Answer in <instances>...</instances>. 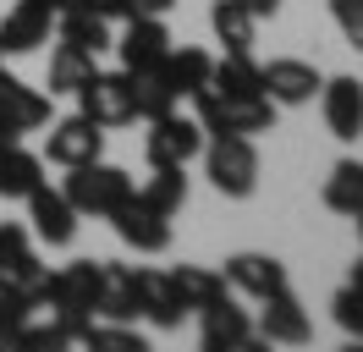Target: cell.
<instances>
[{"label":"cell","instance_id":"obj_15","mask_svg":"<svg viewBox=\"0 0 363 352\" xmlns=\"http://www.w3.org/2000/svg\"><path fill=\"white\" fill-rule=\"evenodd\" d=\"M45 121H50V99L0 66V127H11L17 138H23V132L45 127Z\"/></svg>","mask_w":363,"mask_h":352},{"label":"cell","instance_id":"obj_25","mask_svg":"<svg viewBox=\"0 0 363 352\" xmlns=\"http://www.w3.org/2000/svg\"><path fill=\"white\" fill-rule=\"evenodd\" d=\"M39 182H45V160L39 154H28L23 143L0 154V198H28Z\"/></svg>","mask_w":363,"mask_h":352},{"label":"cell","instance_id":"obj_39","mask_svg":"<svg viewBox=\"0 0 363 352\" xmlns=\"http://www.w3.org/2000/svg\"><path fill=\"white\" fill-rule=\"evenodd\" d=\"M50 6H55V17H61V11H67V6H77V0H50Z\"/></svg>","mask_w":363,"mask_h":352},{"label":"cell","instance_id":"obj_1","mask_svg":"<svg viewBox=\"0 0 363 352\" xmlns=\"http://www.w3.org/2000/svg\"><path fill=\"white\" fill-rule=\"evenodd\" d=\"M193 116H199V127L209 138H220V132L259 138V132L275 127V105L264 94H220V88H209V83L193 94Z\"/></svg>","mask_w":363,"mask_h":352},{"label":"cell","instance_id":"obj_9","mask_svg":"<svg viewBox=\"0 0 363 352\" xmlns=\"http://www.w3.org/2000/svg\"><path fill=\"white\" fill-rule=\"evenodd\" d=\"M319 83H325V77H319V66L292 61V55L259 66V88H264V99H270V105H314Z\"/></svg>","mask_w":363,"mask_h":352},{"label":"cell","instance_id":"obj_40","mask_svg":"<svg viewBox=\"0 0 363 352\" xmlns=\"http://www.w3.org/2000/svg\"><path fill=\"white\" fill-rule=\"evenodd\" d=\"M352 220H358V237H363V215H352Z\"/></svg>","mask_w":363,"mask_h":352},{"label":"cell","instance_id":"obj_10","mask_svg":"<svg viewBox=\"0 0 363 352\" xmlns=\"http://www.w3.org/2000/svg\"><path fill=\"white\" fill-rule=\"evenodd\" d=\"M23 204H28V220H33V237H39V242H50V248H67V242L77 237V209L67 204V193H61V187L39 182V187H33Z\"/></svg>","mask_w":363,"mask_h":352},{"label":"cell","instance_id":"obj_7","mask_svg":"<svg viewBox=\"0 0 363 352\" xmlns=\"http://www.w3.org/2000/svg\"><path fill=\"white\" fill-rule=\"evenodd\" d=\"M99 154H105V127L89 121L83 110L50 127V143H45V160H50V165L72 171V165H89V160H99Z\"/></svg>","mask_w":363,"mask_h":352},{"label":"cell","instance_id":"obj_17","mask_svg":"<svg viewBox=\"0 0 363 352\" xmlns=\"http://www.w3.org/2000/svg\"><path fill=\"white\" fill-rule=\"evenodd\" d=\"M111 226H116V237L127 242V248H138V253H165V248H171V220L155 215V209H143L138 198H127V204L116 209Z\"/></svg>","mask_w":363,"mask_h":352},{"label":"cell","instance_id":"obj_4","mask_svg":"<svg viewBox=\"0 0 363 352\" xmlns=\"http://www.w3.org/2000/svg\"><path fill=\"white\" fill-rule=\"evenodd\" d=\"M204 154V171L215 182V193L226 198H253L259 187V149H253V138H237V132H220V138H209Z\"/></svg>","mask_w":363,"mask_h":352},{"label":"cell","instance_id":"obj_27","mask_svg":"<svg viewBox=\"0 0 363 352\" xmlns=\"http://www.w3.org/2000/svg\"><path fill=\"white\" fill-rule=\"evenodd\" d=\"M209 88H220V94H264L259 88V61L248 50H226L220 61L209 66Z\"/></svg>","mask_w":363,"mask_h":352},{"label":"cell","instance_id":"obj_3","mask_svg":"<svg viewBox=\"0 0 363 352\" xmlns=\"http://www.w3.org/2000/svg\"><path fill=\"white\" fill-rule=\"evenodd\" d=\"M67 204L77 215H94V220H111L127 198H133V176L121 165H105V160H89V165H72L67 171Z\"/></svg>","mask_w":363,"mask_h":352},{"label":"cell","instance_id":"obj_6","mask_svg":"<svg viewBox=\"0 0 363 352\" xmlns=\"http://www.w3.org/2000/svg\"><path fill=\"white\" fill-rule=\"evenodd\" d=\"M77 99H83V116L99 121V127H127V121H138L133 77H127V72H94L89 83L77 88Z\"/></svg>","mask_w":363,"mask_h":352},{"label":"cell","instance_id":"obj_35","mask_svg":"<svg viewBox=\"0 0 363 352\" xmlns=\"http://www.w3.org/2000/svg\"><path fill=\"white\" fill-rule=\"evenodd\" d=\"M177 0H127V17H165Z\"/></svg>","mask_w":363,"mask_h":352},{"label":"cell","instance_id":"obj_31","mask_svg":"<svg viewBox=\"0 0 363 352\" xmlns=\"http://www.w3.org/2000/svg\"><path fill=\"white\" fill-rule=\"evenodd\" d=\"M133 77V105L143 121H155V116H165V110H177L182 99L171 94V83L160 77V66H149V72H127Z\"/></svg>","mask_w":363,"mask_h":352},{"label":"cell","instance_id":"obj_38","mask_svg":"<svg viewBox=\"0 0 363 352\" xmlns=\"http://www.w3.org/2000/svg\"><path fill=\"white\" fill-rule=\"evenodd\" d=\"M352 286H363V253H358V264H352Z\"/></svg>","mask_w":363,"mask_h":352},{"label":"cell","instance_id":"obj_14","mask_svg":"<svg viewBox=\"0 0 363 352\" xmlns=\"http://www.w3.org/2000/svg\"><path fill=\"white\" fill-rule=\"evenodd\" d=\"M319 110H325L330 138L352 143L363 132V83L358 77H330V83H319Z\"/></svg>","mask_w":363,"mask_h":352},{"label":"cell","instance_id":"obj_21","mask_svg":"<svg viewBox=\"0 0 363 352\" xmlns=\"http://www.w3.org/2000/svg\"><path fill=\"white\" fill-rule=\"evenodd\" d=\"M187 165H155V176L143 182V187H133V198L143 204V209H155V215H177L182 204H187Z\"/></svg>","mask_w":363,"mask_h":352},{"label":"cell","instance_id":"obj_28","mask_svg":"<svg viewBox=\"0 0 363 352\" xmlns=\"http://www.w3.org/2000/svg\"><path fill=\"white\" fill-rule=\"evenodd\" d=\"M61 44H77V50H89V55H99V50H111V22L94 17V11H83V6H67L61 11Z\"/></svg>","mask_w":363,"mask_h":352},{"label":"cell","instance_id":"obj_24","mask_svg":"<svg viewBox=\"0 0 363 352\" xmlns=\"http://www.w3.org/2000/svg\"><path fill=\"white\" fill-rule=\"evenodd\" d=\"M319 198H325V209H336V215H363V160H336Z\"/></svg>","mask_w":363,"mask_h":352},{"label":"cell","instance_id":"obj_18","mask_svg":"<svg viewBox=\"0 0 363 352\" xmlns=\"http://www.w3.org/2000/svg\"><path fill=\"white\" fill-rule=\"evenodd\" d=\"M133 297H138V314L160 330H177L187 319V308L177 303V292H171V275L165 270H133Z\"/></svg>","mask_w":363,"mask_h":352},{"label":"cell","instance_id":"obj_30","mask_svg":"<svg viewBox=\"0 0 363 352\" xmlns=\"http://www.w3.org/2000/svg\"><path fill=\"white\" fill-rule=\"evenodd\" d=\"M253 11L248 6H237V0H215L209 6V28H215V39L226 44V50H248L253 44Z\"/></svg>","mask_w":363,"mask_h":352},{"label":"cell","instance_id":"obj_36","mask_svg":"<svg viewBox=\"0 0 363 352\" xmlns=\"http://www.w3.org/2000/svg\"><path fill=\"white\" fill-rule=\"evenodd\" d=\"M237 6H248L253 17H275L281 11V0H237Z\"/></svg>","mask_w":363,"mask_h":352},{"label":"cell","instance_id":"obj_8","mask_svg":"<svg viewBox=\"0 0 363 352\" xmlns=\"http://www.w3.org/2000/svg\"><path fill=\"white\" fill-rule=\"evenodd\" d=\"M199 341H204V352H253V347H259L248 314L231 303V297L199 308Z\"/></svg>","mask_w":363,"mask_h":352},{"label":"cell","instance_id":"obj_23","mask_svg":"<svg viewBox=\"0 0 363 352\" xmlns=\"http://www.w3.org/2000/svg\"><path fill=\"white\" fill-rule=\"evenodd\" d=\"M94 319H138V297H133V264H105V281H99V303Z\"/></svg>","mask_w":363,"mask_h":352},{"label":"cell","instance_id":"obj_13","mask_svg":"<svg viewBox=\"0 0 363 352\" xmlns=\"http://www.w3.org/2000/svg\"><path fill=\"white\" fill-rule=\"evenodd\" d=\"M116 55H121V72H149L171 55V33L160 17H127V33L116 39Z\"/></svg>","mask_w":363,"mask_h":352},{"label":"cell","instance_id":"obj_5","mask_svg":"<svg viewBox=\"0 0 363 352\" xmlns=\"http://www.w3.org/2000/svg\"><path fill=\"white\" fill-rule=\"evenodd\" d=\"M199 149H204V127H199V116H177V110H165V116L149 121V138H143L149 165H187Z\"/></svg>","mask_w":363,"mask_h":352},{"label":"cell","instance_id":"obj_20","mask_svg":"<svg viewBox=\"0 0 363 352\" xmlns=\"http://www.w3.org/2000/svg\"><path fill=\"white\" fill-rule=\"evenodd\" d=\"M209 66H215L209 50H199V44H182V50H177V44H171V55L160 61V77L171 83L177 99H193V94L209 83Z\"/></svg>","mask_w":363,"mask_h":352},{"label":"cell","instance_id":"obj_2","mask_svg":"<svg viewBox=\"0 0 363 352\" xmlns=\"http://www.w3.org/2000/svg\"><path fill=\"white\" fill-rule=\"evenodd\" d=\"M99 281H105V264L72 259V264H61L55 275L45 270V275H39V286H33V297H39L50 314H61V319H94Z\"/></svg>","mask_w":363,"mask_h":352},{"label":"cell","instance_id":"obj_11","mask_svg":"<svg viewBox=\"0 0 363 352\" xmlns=\"http://www.w3.org/2000/svg\"><path fill=\"white\" fill-rule=\"evenodd\" d=\"M50 22H55V6L50 0H17L6 17H0V55H28L50 39Z\"/></svg>","mask_w":363,"mask_h":352},{"label":"cell","instance_id":"obj_34","mask_svg":"<svg viewBox=\"0 0 363 352\" xmlns=\"http://www.w3.org/2000/svg\"><path fill=\"white\" fill-rule=\"evenodd\" d=\"M77 6H83V11H94V17H105V22H127V0H77Z\"/></svg>","mask_w":363,"mask_h":352},{"label":"cell","instance_id":"obj_41","mask_svg":"<svg viewBox=\"0 0 363 352\" xmlns=\"http://www.w3.org/2000/svg\"><path fill=\"white\" fill-rule=\"evenodd\" d=\"M0 66H6V55H0Z\"/></svg>","mask_w":363,"mask_h":352},{"label":"cell","instance_id":"obj_37","mask_svg":"<svg viewBox=\"0 0 363 352\" xmlns=\"http://www.w3.org/2000/svg\"><path fill=\"white\" fill-rule=\"evenodd\" d=\"M17 143H23L17 132H11V127H0V154H6V149H17Z\"/></svg>","mask_w":363,"mask_h":352},{"label":"cell","instance_id":"obj_32","mask_svg":"<svg viewBox=\"0 0 363 352\" xmlns=\"http://www.w3.org/2000/svg\"><path fill=\"white\" fill-rule=\"evenodd\" d=\"M330 319H336L352 341H363V286H352V281L341 286L336 297H330Z\"/></svg>","mask_w":363,"mask_h":352},{"label":"cell","instance_id":"obj_29","mask_svg":"<svg viewBox=\"0 0 363 352\" xmlns=\"http://www.w3.org/2000/svg\"><path fill=\"white\" fill-rule=\"evenodd\" d=\"M94 72H99V66H94L89 50H77V44H55V55H50V94H77Z\"/></svg>","mask_w":363,"mask_h":352},{"label":"cell","instance_id":"obj_12","mask_svg":"<svg viewBox=\"0 0 363 352\" xmlns=\"http://www.w3.org/2000/svg\"><path fill=\"white\" fill-rule=\"evenodd\" d=\"M226 286L242 292V297H253V303H264L275 292H286V264L275 259V253H231L226 259Z\"/></svg>","mask_w":363,"mask_h":352},{"label":"cell","instance_id":"obj_16","mask_svg":"<svg viewBox=\"0 0 363 352\" xmlns=\"http://www.w3.org/2000/svg\"><path fill=\"white\" fill-rule=\"evenodd\" d=\"M264 314H259V336L264 341H275V347H303L308 336H314V325H308V314H303V303L292 297V286L286 292H275V297H264Z\"/></svg>","mask_w":363,"mask_h":352},{"label":"cell","instance_id":"obj_22","mask_svg":"<svg viewBox=\"0 0 363 352\" xmlns=\"http://www.w3.org/2000/svg\"><path fill=\"white\" fill-rule=\"evenodd\" d=\"M171 275V292H177V303L187 314H199V308L220 303L226 297V275H215V270H199V264H182V270H165Z\"/></svg>","mask_w":363,"mask_h":352},{"label":"cell","instance_id":"obj_33","mask_svg":"<svg viewBox=\"0 0 363 352\" xmlns=\"http://www.w3.org/2000/svg\"><path fill=\"white\" fill-rule=\"evenodd\" d=\"M330 17H336L341 39L352 50H363V0H330Z\"/></svg>","mask_w":363,"mask_h":352},{"label":"cell","instance_id":"obj_26","mask_svg":"<svg viewBox=\"0 0 363 352\" xmlns=\"http://www.w3.org/2000/svg\"><path fill=\"white\" fill-rule=\"evenodd\" d=\"M33 286H17V281H0V341L6 347H23V325L33 319Z\"/></svg>","mask_w":363,"mask_h":352},{"label":"cell","instance_id":"obj_19","mask_svg":"<svg viewBox=\"0 0 363 352\" xmlns=\"http://www.w3.org/2000/svg\"><path fill=\"white\" fill-rule=\"evenodd\" d=\"M39 275H45V264H39V253L28 248V226L0 220V281L39 286Z\"/></svg>","mask_w":363,"mask_h":352}]
</instances>
